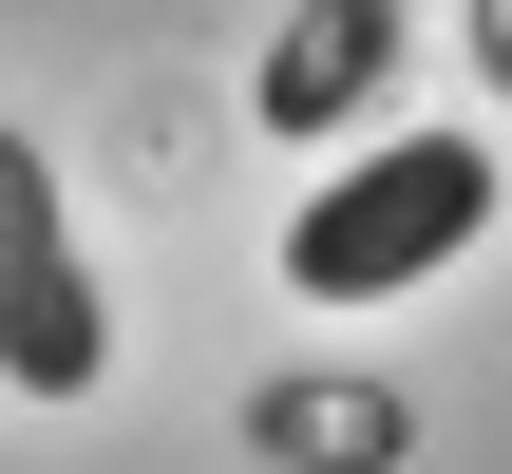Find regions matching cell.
Instances as JSON below:
<instances>
[{"instance_id": "6da1fadb", "label": "cell", "mask_w": 512, "mask_h": 474, "mask_svg": "<svg viewBox=\"0 0 512 474\" xmlns=\"http://www.w3.org/2000/svg\"><path fill=\"white\" fill-rule=\"evenodd\" d=\"M475 228H494V152H475V133H380L361 171L304 190L285 285H304V304H399V285H437Z\"/></svg>"}, {"instance_id": "7a4b0ae2", "label": "cell", "mask_w": 512, "mask_h": 474, "mask_svg": "<svg viewBox=\"0 0 512 474\" xmlns=\"http://www.w3.org/2000/svg\"><path fill=\"white\" fill-rule=\"evenodd\" d=\"M0 380L19 399H95L114 380V304H95V247L57 209V171L0 133Z\"/></svg>"}, {"instance_id": "3957f363", "label": "cell", "mask_w": 512, "mask_h": 474, "mask_svg": "<svg viewBox=\"0 0 512 474\" xmlns=\"http://www.w3.org/2000/svg\"><path fill=\"white\" fill-rule=\"evenodd\" d=\"M380 76H399V0H304L285 57H266V114H285V133H342Z\"/></svg>"}]
</instances>
